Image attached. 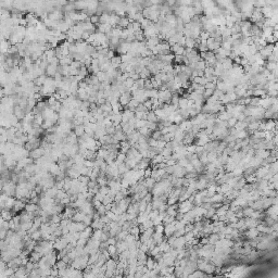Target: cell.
<instances>
[{
    "label": "cell",
    "instance_id": "obj_1",
    "mask_svg": "<svg viewBox=\"0 0 278 278\" xmlns=\"http://www.w3.org/2000/svg\"><path fill=\"white\" fill-rule=\"evenodd\" d=\"M15 189H16V185L13 182H9L7 184H3L2 187V193H4L8 197H15Z\"/></svg>",
    "mask_w": 278,
    "mask_h": 278
},
{
    "label": "cell",
    "instance_id": "obj_2",
    "mask_svg": "<svg viewBox=\"0 0 278 278\" xmlns=\"http://www.w3.org/2000/svg\"><path fill=\"white\" fill-rule=\"evenodd\" d=\"M28 156H30V159L33 160H38V159L42 158L45 156V149L42 147H39V148H36V149L32 150L28 152Z\"/></svg>",
    "mask_w": 278,
    "mask_h": 278
},
{
    "label": "cell",
    "instance_id": "obj_3",
    "mask_svg": "<svg viewBox=\"0 0 278 278\" xmlns=\"http://www.w3.org/2000/svg\"><path fill=\"white\" fill-rule=\"evenodd\" d=\"M58 65L59 64H48L47 69L45 70V73L47 77H53L58 72Z\"/></svg>",
    "mask_w": 278,
    "mask_h": 278
},
{
    "label": "cell",
    "instance_id": "obj_4",
    "mask_svg": "<svg viewBox=\"0 0 278 278\" xmlns=\"http://www.w3.org/2000/svg\"><path fill=\"white\" fill-rule=\"evenodd\" d=\"M0 216L2 217L3 221L6 222H10L11 219H12L13 216H15L14 214H13V212L11 211V210H7V209H3L0 211Z\"/></svg>",
    "mask_w": 278,
    "mask_h": 278
},
{
    "label": "cell",
    "instance_id": "obj_5",
    "mask_svg": "<svg viewBox=\"0 0 278 278\" xmlns=\"http://www.w3.org/2000/svg\"><path fill=\"white\" fill-rule=\"evenodd\" d=\"M13 115H14L18 120H23L25 116V112L22 110L19 105H14V107H13Z\"/></svg>",
    "mask_w": 278,
    "mask_h": 278
},
{
    "label": "cell",
    "instance_id": "obj_6",
    "mask_svg": "<svg viewBox=\"0 0 278 278\" xmlns=\"http://www.w3.org/2000/svg\"><path fill=\"white\" fill-rule=\"evenodd\" d=\"M10 46H11V44L8 40H3L2 42H0V54L7 56V52L9 50Z\"/></svg>",
    "mask_w": 278,
    "mask_h": 278
},
{
    "label": "cell",
    "instance_id": "obj_7",
    "mask_svg": "<svg viewBox=\"0 0 278 278\" xmlns=\"http://www.w3.org/2000/svg\"><path fill=\"white\" fill-rule=\"evenodd\" d=\"M38 209H39L38 204H34V203H26L24 208L25 212H27V213H35Z\"/></svg>",
    "mask_w": 278,
    "mask_h": 278
},
{
    "label": "cell",
    "instance_id": "obj_8",
    "mask_svg": "<svg viewBox=\"0 0 278 278\" xmlns=\"http://www.w3.org/2000/svg\"><path fill=\"white\" fill-rule=\"evenodd\" d=\"M10 18H11V12H10L9 10H6V9L0 10V22L7 21V20Z\"/></svg>",
    "mask_w": 278,
    "mask_h": 278
},
{
    "label": "cell",
    "instance_id": "obj_9",
    "mask_svg": "<svg viewBox=\"0 0 278 278\" xmlns=\"http://www.w3.org/2000/svg\"><path fill=\"white\" fill-rule=\"evenodd\" d=\"M74 133L75 135H76V137L77 138H79V137H82L83 135L85 134V127H84V125H78V126H75L74 127Z\"/></svg>",
    "mask_w": 278,
    "mask_h": 278
},
{
    "label": "cell",
    "instance_id": "obj_10",
    "mask_svg": "<svg viewBox=\"0 0 278 278\" xmlns=\"http://www.w3.org/2000/svg\"><path fill=\"white\" fill-rule=\"evenodd\" d=\"M14 202H15V199L13 197H9L8 199L6 200V202H4V209L7 210H12L13 205H14Z\"/></svg>",
    "mask_w": 278,
    "mask_h": 278
},
{
    "label": "cell",
    "instance_id": "obj_11",
    "mask_svg": "<svg viewBox=\"0 0 278 278\" xmlns=\"http://www.w3.org/2000/svg\"><path fill=\"white\" fill-rule=\"evenodd\" d=\"M147 121H148V122L156 123V121H159V120H158V117H156V113H154L153 111H149V112L147 113Z\"/></svg>",
    "mask_w": 278,
    "mask_h": 278
},
{
    "label": "cell",
    "instance_id": "obj_12",
    "mask_svg": "<svg viewBox=\"0 0 278 278\" xmlns=\"http://www.w3.org/2000/svg\"><path fill=\"white\" fill-rule=\"evenodd\" d=\"M185 46L189 49H194V47H196V40L192 38H186Z\"/></svg>",
    "mask_w": 278,
    "mask_h": 278
},
{
    "label": "cell",
    "instance_id": "obj_13",
    "mask_svg": "<svg viewBox=\"0 0 278 278\" xmlns=\"http://www.w3.org/2000/svg\"><path fill=\"white\" fill-rule=\"evenodd\" d=\"M33 123H35V124H37V125H39L40 127H42V123H44V117H42V114H37V115H34Z\"/></svg>",
    "mask_w": 278,
    "mask_h": 278
},
{
    "label": "cell",
    "instance_id": "obj_14",
    "mask_svg": "<svg viewBox=\"0 0 278 278\" xmlns=\"http://www.w3.org/2000/svg\"><path fill=\"white\" fill-rule=\"evenodd\" d=\"M89 22L91 23V24L95 26V25H98L99 24V16L98 15H91V16H89Z\"/></svg>",
    "mask_w": 278,
    "mask_h": 278
},
{
    "label": "cell",
    "instance_id": "obj_15",
    "mask_svg": "<svg viewBox=\"0 0 278 278\" xmlns=\"http://www.w3.org/2000/svg\"><path fill=\"white\" fill-rule=\"evenodd\" d=\"M237 122H238V121H237L235 117H230L229 120L227 121V125L231 127V126H235V124H236Z\"/></svg>",
    "mask_w": 278,
    "mask_h": 278
},
{
    "label": "cell",
    "instance_id": "obj_16",
    "mask_svg": "<svg viewBox=\"0 0 278 278\" xmlns=\"http://www.w3.org/2000/svg\"><path fill=\"white\" fill-rule=\"evenodd\" d=\"M257 229H253V230H250L248 233V235H249V237H252V238H254V237L257 236Z\"/></svg>",
    "mask_w": 278,
    "mask_h": 278
}]
</instances>
